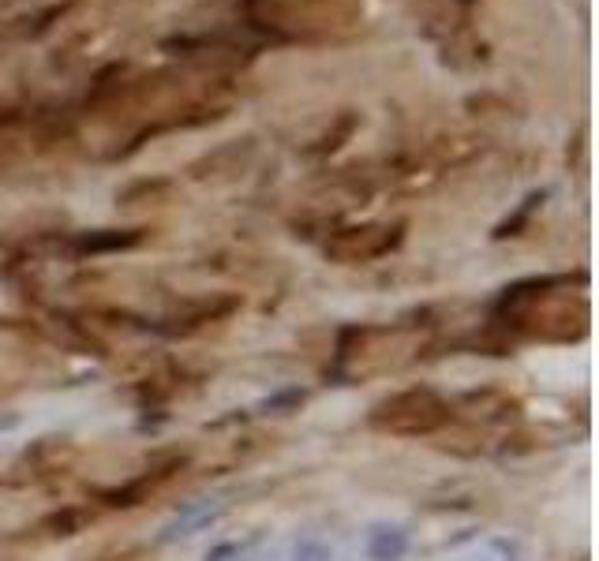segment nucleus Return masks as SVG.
I'll return each instance as SVG.
<instances>
[{
  "label": "nucleus",
  "instance_id": "0eeeda50",
  "mask_svg": "<svg viewBox=\"0 0 599 561\" xmlns=\"http://www.w3.org/2000/svg\"><path fill=\"white\" fill-rule=\"evenodd\" d=\"M83 520H87V513H61V517L45 520V528H61L56 536H75L83 528Z\"/></svg>",
  "mask_w": 599,
  "mask_h": 561
},
{
  "label": "nucleus",
  "instance_id": "f257e3e1",
  "mask_svg": "<svg viewBox=\"0 0 599 561\" xmlns=\"http://www.w3.org/2000/svg\"><path fill=\"white\" fill-rule=\"evenodd\" d=\"M450 416V401H442L435 389L420 386L378 401L375 412H371V427L386 434H402V439H427V434L442 431Z\"/></svg>",
  "mask_w": 599,
  "mask_h": 561
},
{
  "label": "nucleus",
  "instance_id": "7ed1b4c3",
  "mask_svg": "<svg viewBox=\"0 0 599 561\" xmlns=\"http://www.w3.org/2000/svg\"><path fill=\"white\" fill-rule=\"evenodd\" d=\"M142 228H128V233H120V228H98V233H83L79 240H75V251L79 255H106V251H128V247L142 244Z\"/></svg>",
  "mask_w": 599,
  "mask_h": 561
},
{
  "label": "nucleus",
  "instance_id": "f03ea898",
  "mask_svg": "<svg viewBox=\"0 0 599 561\" xmlns=\"http://www.w3.org/2000/svg\"><path fill=\"white\" fill-rule=\"evenodd\" d=\"M394 244H397V228H378V225L345 228V233H338L334 240L327 244V255H334L341 262H364V259L386 255Z\"/></svg>",
  "mask_w": 599,
  "mask_h": 561
},
{
  "label": "nucleus",
  "instance_id": "39448f33",
  "mask_svg": "<svg viewBox=\"0 0 599 561\" xmlns=\"http://www.w3.org/2000/svg\"><path fill=\"white\" fill-rule=\"evenodd\" d=\"M544 198H547V192H536V195H528V198H525V206H521V211L513 214L506 225H499V233H494V236H499V240H502V236H517V228L528 222V214L536 211V206L544 203Z\"/></svg>",
  "mask_w": 599,
  "mask_h": 561
},
{
  "label": "nucleus",
  "instance_id": "20e7f679",
  "mask_svg": "<svg viewBox=\"0 0 599 561\" xmlns=\"http://www.w3.org/2000/svg\"><path fill=\"white\" fill-rule=\"evenodd\" d=\"M408 550V536L402 528H378L371 531V543H367V554L371 561H402Z\"/></svg>",
  "mask_w": 599,
  "mask_h": 561
},
{
  "label": "nucleus",
  "instance_id": "423d86ee",
  "mask_svg": "<svg viewBox=\"0 0 599 561\" xmlns=\"http://www.w3.org/2000/svg\"><path fill=\"white\" fill-rule=\"evenodd\" d=\"M292 558L297 561H334V550L327 543H319V539H303V543H297V554Z\"/></svg>",
  "mask_w": 599,
  "mask_h": 561
}]
</instances>
